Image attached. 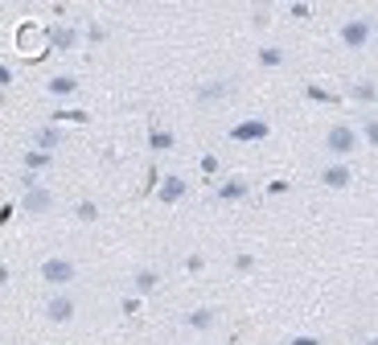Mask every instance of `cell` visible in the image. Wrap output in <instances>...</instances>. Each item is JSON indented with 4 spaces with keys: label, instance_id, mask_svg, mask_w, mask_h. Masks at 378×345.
<instances>
[{
    "label": "cell",
    "instance_id": "6da1fadb",
    "mask_svg": "<svg viewBox=\"0 0 378 345\" xmlns=\"http://www.w3.org/2000/svg\"><path fill=\"white\" fill-rule=\"evenodd\" d=\"M375 33H378L375 17H350V21H341L337 42L345 45V49H366V45L375 42Z\"/></svg>",
    "mask_w": 378,
    "mask_h": 345
},
{
    "label": "cell",
    "instance_id": "7a4b0ae2",
    "mask_svg": "<svg viewBox=\"0 0 378 345\" xmlns=\"http://www.w3.org/2000/svg\"><path fill=\"white\" fill-rule=\"evenodd\" d=\"M358 144H362V136H358V128H350V124H333L325 131V152H329L333 161H345L350 152H358Z\"/></svg>",
    "mask_w": 378,
    "mask_h": 345
},
{
    "label": "cell",
    "instance_id": "3957f363",
    "mask_svg": "<svg viewBox=\"0 0 378 345\" xmlns=\"http://www.w3.org/2000/svg\"><path fill=\"white\" fill-rule=\"evenodd\" d=\"M42 280H46L49 288H66V284H74L79 280V263L74 259H66V255H49L46 263H42Z\"/></svg>",
    "mask_w": 378,
    "mask_h": 345
},
{
    "label": "cell",
    "instance_id": "277c9868",
    "mask_svg": "<svg viewBox=\"0 0 378 345\" xmlns=\"http://www.w3.org/2000/svg\"><path fill=\"white\" fill-rule=\"evenodd\" d=\"M74 312H79V304H74V296H70L66 288L54 292V296H46V321L49 325H70Z\"/></svg>",
    "mask_w": 378,
    "mask_h": 345
},
{
    "label": "cell",
    "instance_id": "5b68a950",
    "mask_svg": "<svg viewBox=\"0 0 378 345\" xmlns=\"http://www.w3.org/2000/svg\"><path fill=\"white\" fill-rule=\"evenodd\" d=\"M21 210L33 218H46L49 210H54V193H49L46 185H33V189H25L21 193Z\"/></svg>",
    "mask_w": 378,
    "mask_h": 345
},
{
    "label": "cell",
    "instance_id": "8992f818",
    "mask_svg": "<svg viewBox=\"0 0 378 345\" xmlns=\"http://www.w3.org/2000/svg\"><path fill=\"white\" fill-rule=\"evenodd\" d=\"M350 181H354V172H350L345 161H333V165L321 169V185H325V189H350Z\"/></svg>",
    "mask_w": 378,
    "mask_h": 345
},
{
    "label": "cell",
    "instance_id": "52a82bcc",
    "mask_svg": "<svg viewBox=\"0 0 378 345\" xmlns=\"http://www.w3.org/2000/svg\"><path fill=\"white\" fill-rule=\"evenodd\" d=\"M231 95H235V86H231V83H206V86H197V95H193V99H197L202 107H218V103H222V99H231Z\"/></svg>",
    "mask_w": 378,
    "mask_h": 345
},
{
    "label": "cell",
    "instance_id": "ba28073f",
    "mask_svg": "<svg viewBox=\"0 0 378 345\" xmlns=\"http://www.w3.org/2000/svg\"><path fill=\"white\" fill-rule=\"evenodd\" d=\"M247 193H251V185H247L243 177H231V181H222V185L214 189V198H218V202H243Z\"/></svg>",
    "mask_w": 378,
    "mask_h": 345
},
{
    "label": "cell",
    "instance_id": "9c48e42d",
    "mask_svg": "<svg viewBox=\"0 0 378 345\" xmlns=\"http://www.w3.org/2000/svg\"><path fill=\"white\" fill-rule=\"evenodd\" d=\"M214 321H218V312H214V308H189V312H186V329H193V333L214 329Z\"/></svg>",
    "mask_w": 378,
    "mask_h": 345
},
{
    "label": "cell",
    "instance_id": "30bf717a",
    "mask_svg": "<svg viewBox=\"0 0 378 345\" xmlns=\"http://www.w3.org/2000/svg\"><path fill=\"white\" fill-rule=\"evenodd\" d=\"M46 90L54 99H70V95H79V79H74V74H54L46 83Z\"/></svg>",
    "mask_w": 378,
    "mask_h": 345
},
{
    "label": "cell",
    "instance_id": "8fae6325",
    "mask_svg": "<svg viewBox=\"0 0 378 345\" xmlns=\"http://www.w3.org/2000/svg\"><path fill=\"white\" fill-rule=\"evenodd\" d=\"M33 144H38L42 152H49V148H58V144H62V131H58V128H54V124L46 120V128L33 131Z\"/></svg>",
    "mask_w": 378,
    "mask_h": 345
},
{
    "label": "cell",
    "instance_id": "7c38bea8",
    "mask_svg": "<svg viewBox=\"0 0 378 345\" xmlns=\"http://www.w3.org/2000/svg\"><path fill=\"white\" fill-rule=\"evenodd\" d=\"M350 99H358V103H378V86L370 79H358V83L350 86Z\"/></svg>",
    "mask_w": 378,
    "mask_h": 345
},
{
    "label": "cell",
    "instance_id": "4fadbf2b",
    "mask_svg": "<svg viewBox=\"0 0 378 345\" xmlns=\"http://www.w3.org/2000/svg\"><path fill=\"white\" fill-rule=\"evenodd\" d=\"M25 172H38V169H49L54 165V152H42V148H33V152H25Z\"/></svg>",
    "mask_w": 378,
    "mask_h": 345
},
{
    "label": "cell",
    "instance_id": "5bb4252c",
    "mask_svg": "<svg viewBox=\"0 0 378 345\" xmlns=\"http://www.w3.org/2000/svg\"><path fill=\"white\" fill-rule=\"evenodd\" d=\"M358 136H362V144L378 148V115H362V124H358Z\"/></svg>",
    "mask_w": 378,
    "mask_h": 345
},
{
    "label": "cell",
    "instance_id": "9a60e30c",
    "mask_svg": "<svg viewBox=\"0 0 378 345\" xmlns=\"http://www.w3.org/2000/svg\"><path fill=\"white\" fill-rule=\"evenodd\" d=\"M186 193H189L186 181H181V177H169L165 189H161V202H177V198H186Z\"/></svg>",
    "mask_w": 378,
    "mask_h": 345
},
{
    "label": "cell",
    "instance_id": "2e32d148",
    "mask_svg": "<svg viewBox=\"0 0 378 345\" xmlns=\"http://www.w3.org/2000/svg\"><path fill=\"white\" fill-rule=\"evenodd\" d=\"M231 136L235 140H255V136H268V124H238V128H231Z\"/></svg>",
    "mask_w": 378,
    "mask_h": 345
},
{
    "label": "cell",
    "instance_id": "e0dca14e",
    "mask_svg": "<svg viewBox=\"0 0 378 345\" xmlns=\"http://www.w3.org/2000/svg\"><path fill=\"white\" fill-rule=\"evenodd\" d=\"M259 66H284V49L280 45H263L259 49Z\"/></svg>",
    "mask_w": 378,
    "mask_h": 345
},
{
    "label": "cell",
    "instance_id": "ac0fdd59",
    "mask_svg": "<svg viewBox=\"0 0 378 345\" xmlns=\"http://www.w3.org/2000/svg\"><path fill=\"white\" fill-rule=\"evenodd\" d=\"M156 280H161V275L148 267V271H136V280H132V284H136V292H152V288H156Z\"/></svg>",
    "mask_w": 378,
    "mask_h": 345
},
{
    "label": "cell",
    "instance_id": "d6986e66",
    "mask_svg": "<svg viewBox=\"0 0 378 345\" xmlns=\"http://www.w3.org/2000/svg\"><path fill=\"white\" fill-rule=\"evenodd\" d=\"M49 124H87V111H54Z\"/></svg>",
    "mask_w": 378,
    "mask_h": 345
},
{
    "label": "cell",
    "instance_id": "ffe728a7",
    "mask_svg": "<svg viewBox=\"0 0 378 345\" xmlns=\"http://www.w3.org/2000/svg\"><path fill=\"white\" fill-rule=\"evenodd\" d=\"M152 148L161 152V148H173V136L169 131H152Z\"/></svg>",
    "mask_w": 378,
    "mask_h": 345
},
{
    "label": "cell",
    "instance_id": "44dd1931",
    "mask_svg": "<svg viewBox=\"0 0 378 345\" xmlns=\"http://www.w3.org/2000/svg\"><path fill=\"white\" fill-rule=\"evenodd\" d=\"M292 17H313V4H288Z\"/></svg>",
    "mask_w": 378,
    "mask_h": 345
},
{
    "label": "cell",
    "instance_id": "7402d4cb",
    "mask_svg": "<svg viewBox=\"0 0 378 345\" xmlns=\"http://www.w3.org/2000/svg\"><path fill=\"white\" fill-rule=\"evenodd\" d=\"M79 218H83V222H91V218H94V206H91V202H83V206H79Z\"/></svg>",
    "mask_w": 378,
    "mask_h": 345
},
{
    "label": "cell",
    "instance_id": "603a6c76",
    "mask_svg": "<svg viewBox=\"0 0 378 345\" xmlns=\"http://www.w3.org/2000/svg\"><path fill=\"white\" fill-rule=\"evenodd\" d=\"M288 345H321V342H317V337H292Z\"/></svg>",
    "mask_w": 378,
    "mask_h": 345
},
{
    "label": "cell",
    "instance_id": "cb8c5ba5",
    "mask_svg": "<svg viewBox=\"0 0 378 345\" xmlns=\"http://www.w3.org/2000/svg\"><path fill=\"white\" fill-rule=\"evenodd\" d=\"M362 345H378V337H366V342H362Z\"/></svg>",
    "mask_w": 378,
    "mask_h": 345
}]
</instances>
